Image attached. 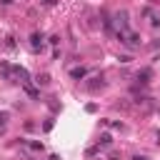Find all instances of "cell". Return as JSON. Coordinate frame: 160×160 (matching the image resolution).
Instances as JSON below:
<instances>
[{
    "label": "cell",
    "mask_w": 160,
    "mask_h": 160,
    "mask_svg": "<svg viewBox=\"0 0 160 160\" xmlns=\"http://www.w3.org/2000/svg\"><path fill=\"white\" fill-rule=\"evenodd\" d=\"M25 90H28V95H30V98H40V92H38V90H35L30 82H25Z\"/></svg>",
    "instance_id": "obj_5"
},
{
    "label": "cell",
    "mask_w": 160,
    "mask_h": 160,
    "mask_svg": "<svg viewBox=\"0 0 160 160\" xmlns=\"http://www.w3.org/2000/svg\"><path fill=\"white\" fill-rule=\"evenodd\" d=\"M28 145H30L32 150H42V142H28Z\"/></svg>",
    "instance_id": "obj_10"
},
{
    "label": "cell",
    "mask_w": 160,
    "mask_h": 160,
    "mask_svg": "<svg viewBox=\"0 0 160 160\" xmlns=\"http://www.w3.org/2000/svg\"><path fill=\"white\" fill-rule=\"evenodd\" d=\"M35 82H38V85H48V82H50V75H45V72H42V75H38V80H35Z\"/></svg>",
    "instance_id": "obj_6"
},
{
    "label": "cell",
    "mask_w": 160,
    "mask_h": 160,
    "mask_svg": "<svg viewBox=\"0 0 160 160\" xmlns=\"http://www.w3.org/2000/svg\"><path fill=\"white\" fill-rule=\"evenodd\" d=\"M150 75H152V72H150L148 68H145V70H140V72H138V82H142V85H148V82H150Z\"/></svg>",
    "instance_id": "obj_2"
},
{
    "label": "cell",
    "mask_w": 160,
    "mask_h": 160,
    "mask_svg": "<svg viewBox=\"0 0 160 160\" xmlns=\"http://www.w3.org/2000/svg\"><path fill=\"white\" fill-rule=\"evenodd\" d=\"M98 88H105L102 75H100V78H92V82H88V90H98Z\"/></svg>",
    "instance_id": "obj_3"
},
{
    "label": "cell",
    "mask_w": 160,
    "mask_h": 160,
    "mask_svg": "<svg viewBox=\"0 0 160 160\" xmlns=\"http://www.w3.org/2000/svg\"><path fill=\"white\" fill-rule=\"evenodd\" d=\"M15 0H0V5H12Z\"/></svg>",
    "instance_id": "obj_11"
},
{
    "label": "cell",
    "mask_w": 160,
    "mask_h": 160,
    "mask_svg": "<svg viewBox=\"0 0 160 160\" xmlns=\"http://www.w3.org/2000/svg\"><path fill=\"white\" fill-rule=\"evenodd\" d=\"M30 45H32V50H40L42 48V32H32L30 35Z\"/></svg>",
    "instance_id": "obj_1"
},
{
    "label": "cell",
    "mask_w": 160,
    "mask_h": 160,
    "mask_svg": "<svg viewBox=\"0 0 160 160\" xmlns=\"http://www.w3.org/2000/svg\"><path fill=\"white\" fill-rule=\"evenodd\" d=\"M40 5H45V8H55L58 0H40Z\"/></svg>",
    "instance_id": "obj_9"
},
{
    "label": "cell",
    "mask_w": 160,
    "mask_h": 160,
    "mask_svg": "<svg viewBox=\"0 0 160 160\" xmlns=\"http://www.w3.org/2000/svg\"><path fill=\"white\" fill-rule=\"evenodd\" d=\"M70 78H75V80L85 78V68H72V70H70Z\"/></svg>",
    "instance_id": "obj_4"
},
{
    "label": "cell",
    "mask_w": 160,
    "mask_h": 160,
    "mask_svg": "<svg viewBox=\"0 0 160 160\" xmlns=\"http://www.w3.org/2000/svg\"><path fill=\"white\" fill-rule=\"evenodd\" d=\"M132 160H148V158H140V155H135V158H132Z\"/></svg>",
    "instance_id": "obj_12"
},
{
    "label": "cell",
    "mask_w": 160,
    "mask_h": 160,
    "mask_svg": "<svg viewBox=\"0 0 160 160\" xmlns=\"http://www.w3.org/2000/svg\"><path fill=\"white\" fill-rule=\"evenodd\" d=\"M110 142H112V138H110V135H102V138H100V145H102V148H108Z\"/></svg>",
    "instance_id": "obj_8"
},
{
    "label": "cell",
    "mask_w": 160,
    "mask_h": 160,
    "mask_svg": "<svg viewBox=\"0 0 160 160\" xmlns=\"http://www.w3.org/2000/svg\"><path fill=\"white\" fill-rule=\"evenodd\" d=\"M5 48H8V50H12V48H15V38H12V35H8V38H5Z\"/></svg>",
    "instance_id": "obj_7"
}]
</instances>
